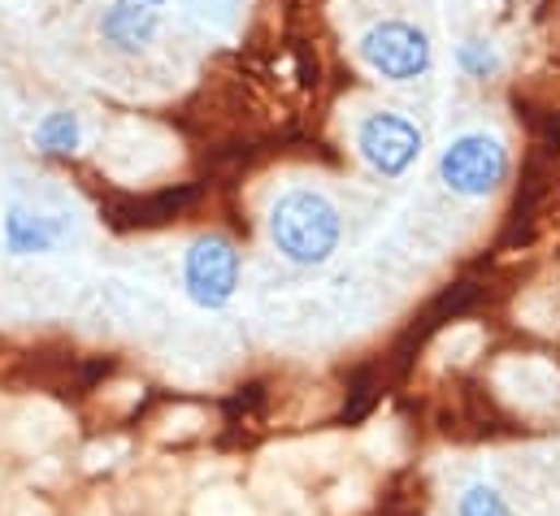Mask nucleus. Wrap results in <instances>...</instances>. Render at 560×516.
<instances>
[{
    "mask_svg": "<svg viewBox=\"0 0 560 516\" xmlns=\"http://www.w3.org/2000/svg\"><path fill=\"white\" fill-rule=\"evenodd\" d=\"M240 278H244L240 248L231 239H222V235H200L183 253V291L205 313L226 308L235 300V291H240Z\"/></svg>",
    "mask_w": 560,
    "mask_h": 516,
    "instance_id": "39448f33",
    "label": "nucleus"
},
{
    "mask_svg": "<svg viewBox=\"0 0 560 516\" xmlns=\"http://www.w3.org/2000/svg\"><path fill=\"white\" fill-rule=\"evenodd\" d=\"M456 66H460L465 79H491L500 70V57H495V48L487 39H465L456 48Z\"/></svg>",
    "mask_w": 560,
    "mask_h": 516,
    "instance_id": "9d476101",
    "label": "nucleus"
},
{
    "mask_svg": "<svg viewBox=\"0 0 560 516\" xmlns=\"http://www.w3.org/2000/svg\"><path fill=\"white\" fill-rule=\"evenodd\" d=\"M509 148L487 130H465L439 152V183L460 200H487L509 183Z\"/></svg>",
    "mask_w": 560,
    "mask_h": 516,
    "instance_id": "f03ea898",
    "label": "nucleus"
},
{
    "mask_svg": "<svg viewBox=\"0 0 560 516\" xmlns=\"http://www.w3.org/2000/svg\"><path fill=\"white\" fill-rule=\"evenodd\" d=\"M143 4H152V9H161V4H165V0H143Z\"/></svg>",
    "mask_w": 560,
    "mask_h": 516,
    "instance_id": "9b49d317",
    "label": "nucleus"
},
{
    "mask_svg": "<svg viewBox=\"0 0 560 516\" xmlns=\"http://www.w3.org/2000/svg\"><path fill=\"white\" fill-rule=\"evenodd\" d=\"M161 31V13L143 0H118L101 17V39L114 44L118 52H143Z\"/></svg>",
    "mask_w": 560,
    "mask_h": 516,
    "instance_id": "423d86ee",
    "label": "nucleus"
},
{
    "mask_svg": "<svg viewBox=\"0 0 560 516\" xmlns=\"http://www.w3.org/2000/svg\"><path fill=\"white\" fill-rule=\"evenodd\" d=\"M456 516H513V504L504 500L500 486L491 482H469L456 495Z\"/></svg>",
    "mask_w": 560,
    "mask_h": 516,
    "instance_id": "1a4fd4ad",
    "label": "nucleus"
},
{
    "mask_svg": "<svg viewBox=\"0 0 560 516\" xmlns=\"http://www.w3.org/2000/svg\"><path fill=\"white\" fill-rule=\"evenodd\" d=\"M421 127L400 109H374L352 130L357 156L378 174V178H405L421 161Z\"/></svg>",
    "mask_w": 560,
    "mask_h": 516,
    "instance_id": "20e7f679",
    "label": "nucleus"
},
{
    "mask_svg": "<svg viewBox=\"0 0 560 516\" xmlns=\"http://www.w3.org/2000/svg\"><path fill=\"white\" fill-rule=\"evenodd\" d=\"M270 239L282 260L300 269H317L343 244V213L317 187H287L270 204Z\"/></svg>",
    "mask_w": 560,
    "mask_h": 516,
    "instance_id": "f257e3e1",
    "label": "nucleus"
},
{
    "mask_svg": "<svg viewBox=\"0 0 560 516\" xmlns=\"http://www.w3.org/2000/svg\"><path fill=\"white\" fill-rule=\"evenodd\" d=\"M357 57L383 83H418V79L430 74V66H434V44H430V35L421 31L418 22L383 17V22H374V26L361 31Z\"/></svg>",
    "mask_w": 560,
    "mask_h": 516,
    "instance_id": "7ed1b4c3",
    "label": "nucleus"
},
{
    "mask_svg": "<svg viewBox=\"0 0 560 516\" xmlns=\"http://www.w3.org/2000/svg\"><path fill=\"white\" fill-rule=\"evenodd\" d=\"M79 143H83L79 114H70V109H52V114L39 118V127H35V148H39L44 156H74Z\"/></svg>",
    "mask_w": 560,
    "mask_h": 516,
    "instance_id": "6e6552de",
    "label": "nucleus"
},
{
    "mask_svg": "<svg viewBox=\"0 0 560 516\" xmlns=\"http://www.w3.org/2000/svg\"><path fill=\"white\" fill-rule=\"evenodd\" d=\"M61 226L44 213H31L22 204H9L4 209V253L9 257H44L61 244Z\"/></svg>",
    "mask_w": 560,
    "mask_h": 516,
    "instance_id": "0eeeda50",
    "label": "nucleus"
}]
</instances>
